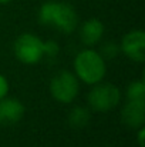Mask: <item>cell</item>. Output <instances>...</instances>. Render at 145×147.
<instances>
[{"mask_svg": "<svg viewBox=\"0 0 145 147\" xmlns=\"http://www.w3.org/2000/svg\"><path fill=\"white\" fill-rule=\"evenodd\" d=\"M39 22L54 26L64 34H71L78 26V14L76 9L65 1H46L39 9Z\"/></svg>", "mask_w": 145, "mask_h": 147, "instance_id": "cell-1", "label": "cell"}, {"mask_svg": "<svg viewBox=\"0 0 145 147\" xmlns=\"http://www.w3.org/2000/svg\"><path fill=\"white\" fill-rule=\"evenodd\" d=\"M74 74L86 84H97L102 82L107 73L105 59L97 50L87 47L77 53L74 57Z\"/></svg>", "mask_w": 145, "mask_h": 147, "instance_id": "cell-2", "label": "cell"}, {"mask_svg": "<svg viewBox=\"0 0 145 147\" xmlns=\"http://www.w3.org/2000/svg\"><path fill=\"white\" fill-rule=\"evenodd\" d=\"M87 101H88V107L93 111L107 113L120 104L121 92L115 84L100 82L97 84H93V89L87 96Z\"/></svg>", "mask_w": 145, "mask_h": 147, "instance_id": "cell-3", "label": "cell"}, {"mask_svg": "<svg viewBox=\"0 0 145 147\" xmlns=\"http://www.w3.org/2000/svg\"><path fill=\"white\" fill-rule=\"evenodd\" d=\"M80 92V80L68 70L58 71L50 82V94L53 98L63 104L73 103Z\"/></svg>", "mask_w": 145, "mask_h": 147, "instance_id": "cell-4", "label": "cell"}, {"mask_svg": "<svg viewBox=\"0 0 145 147\" xmlns=\"http://www.w3.org/2000/svg\"><path fill=\"white\" fill-rule=\"evenodd\" d=\"M14 54L24 64H36L44 57L43 40L36 34L24 33L14 42Z\"/></svg>", "mask_w": 145, "mask_h": 147, "instance_id": "cell-5", "label": "cell"}, {"mask_svg": "<svg viewBox=\"0 0 145 147\" xmlns=\"http://www.w3.org/2000/svg\"><path fill=\"white\" fill-rule=\"evenodd\" d=\"M120 49L130 60L142 63L145 60V33L140 29L131 30L122 37Z\"/></svg>", "mask_w": 145, "mask_h": 147, "instance_id": "cell-6", "label": "cell"}, {"mask_svg": "<svg viewBox=\"0 0 145 147\" xmlns=\"http://www.w3.org/2000/svg\"><path fill=\"white\" fill-rule=\"evenodd\" d=\"M121 120L131 129H140L145 123V100H127L121 110Z\"/></svg>", "mask_w": 145, "mask_h": 147, "instance_id": "cell-7", "label": "cell"}, {"mask_svg": "<svg viewBox=\"0 0 145 147\" xmlns=\"http://www.w3.org/2000/svg\"><path fill=\"white\" fill-rule=\"evenodd\" d=\"M24 116V106L14 97H3L0 100V124L13 126Z\"/></svg>", "mask_w": 145, "mask_h": 147, "instance_id": "cell-8", "label": "cell"}, {"mask_svg": "<svg viewBox=\"0 0 145 147\" xmlns=\"http://www.w3.org/2000/svg\"><path fill=\"white\" fill-rule=\"evenodd\" d=\"M104 36V24L98 19H88L80 27V39L87 47L96 46Z\"/></svg>", "mask_w": 145, "mask_h": 147, "instance_id": "cell-9", "label": "cell"}, {"mask_svg": "<svg viewBox=\"0 0 145 147\" xmlns=\"http://www.w3.org/2000/svg\"><path fill=\"white\" fill-rule=\"evenodd\" d=\"M90 119H91V113L84 106H76L68 113V123L74 129H83V127H86L90 123Z\"/></svg>", "mask_w": 145, "mask_h": 147, "instance_id": "cell-10", "label": "cell"}, {"mask_svg": "<svg viewBox=\"0 0 145 147\" xmlns=\"http://www.w3.org/2000/svg\"><path fill=\"white\" fill-rule=\"evenodd\" d=\"M128 100H145V83L144 80H135L130 83L127 89Z\"/></svg>", "mask_w": 145, "mask_h": 147, "instance_id": "cell-11", "label": "cell"}, {"mask_svg": "<svg viewBox=\"0 0 145 147\" xmlns=\"http://www.w3.org/2000/svg\"><path fill=\"white\" fill-rule=\"evenodd\" d=\"M121 51L120 49V45H117L115 42H107V43H104L102 46H101V50L98 51L104 59H115L117 56H118V53Z\"/></svg>", "mask_w": 145, "mask_h": 147, "instance_id": "cell-12", "label": "cell"}, {"mask_svg": "<svg viewBox=\"0 0 145 147\" xmlns=\"http://www.w3.org/2000/svg\"><path fill=\"white\" fill-rule=\"evenodd\" d=\"M43 51H44V56L47 57H55L60 53V46L54 40H47V42H43Z\"/></svg>", "mask_w": 145, "mask_h": 147, "instance_id": "cell-13", "label": "cell"}, {"mask_svg": "<svg viewBox=\"0 0 145 147\" xmlns=\"http://www.w3.org/2000/svg\"><path fill=\"white\" fill-rule=\"evenodd\" d=\"M9 87H10L9 86V80L3 74H0V100L9 94Z\"/></svg>", "mask_w": 145, "mask_h": 147, "instance_id": "cell-14", "label": "cell"}, {"mask_svg": "<svg viewBox=\"0 0 145 147\" xmlns=\"http://www.w3.org/2000/svg\"><path fill=\"white\" fill-rule=\"evenodd\" d=\"M144 136H145V127H140L138 131H137V142H138V146L140 147H144Z\"/></svg>", "mask_w": 145, "mask_h": 147, "instance_id": "cell-15", "label": "cell"}, {"mask_svg": "<svg viewBox=\"0 0 145 147\" xmlns=\"http://www.w3.org/2000/svg\"><path fill=\"white\" fill-rule=\"evenodd\" d=\"M9 1H11V0H0V4H4V3H9Z\"/></svg>", "mask_w": 145, "mask_h": 147, "instance_id": "cell-16", "label": "cell"}]
</instances>
